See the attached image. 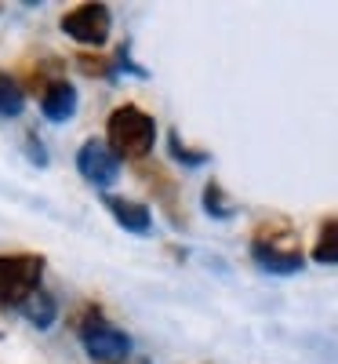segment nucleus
I'll return each mask as SVG.
<instances>
[{
  "label": "nucleus",
  "instance_id": "nucleus-1",
  "mask_svg": "<svg viewBox=\"0 0 338 364\" xmlns=\"http://www.w3.org/2000/svg\"><path fill=\"white\" fill-rule=\"evenodd\" d=\"M106 146L116 157L128 161H146L157 146V120H153L142 106L124 102L106 117Z\"/></svg>",
  "mask_w": 338,
  "mask_h": 364
},
{
  "label": "nucleus",
  "instance_id": "nucleus-2",
  "mask_svg": "<svg viewBox=\"0 0 338 364\" xmlns=\"http://www.w3.org/2000/svg\"><path fill=\"white\" fill-rule=\"evenodd\" d=\"M44 281V255L33 252H11L0 255V302L4 306H22Z\"/></svg>",
  "mask_w": 338,
  "mask_h": 364
},
{
  "label": "nucleus",
  "instance_id": "nucleus-3",
  "mask_svg": "<svg viewBox=\"0 0 338 364\" xmlns=\"http://www.w3.org/2000/svg\"><path fill=\"white\" fill-rule=\"evenodd\" d=\"M80 346H84V353L95 360V364H120V360L131 357L135 339L128 336L124 328L102 321L99 310H95V314H91V321H84V328H80Z\"/></svg>",
  "mask_w": 338,
  "mask_h": 364
},
{
  "label": "nucleus",
  "instance_id": "nucleus-4",
  "mask_svg": "<svg viewBox=\"0 0 338 364\" xmlns=\"http://www.w3.org/2000/svg\"><path fill=\"white\" fill-rule=\"evenodd\" d=\"M62 33L70 37V41H77V44H84V48H102L106 41H109V29H113V15H109V8L106 4H77V8H70L66 15H62Z\"/></svg>",
  "mask_w": 338,
  "mask_h": 364
},
{
  "label": "nucleus",
  "instance_id": "nucleus-5",
  "mask_svg": "<svg viewBox=\"0 0 338 364\" xmlns=\"http://www.w3.org/2000/svg\"><path fill=\"white\" fill-rule=\"evenodd\" d=\"M73 161H77V171L84 175V182H91V186H99V190H109L116 182V175H120V157L106 146V139L80 142Z\"/></svg>",
  "mask_w": 338,
  "mask_h": 364
},
{
  "label": "nucleus",
  "instance_id": "nucleus-6",
  "mask_svg": "<svg viewBox=\"0 0 338 364\" xmlns=\"http://www.w3.org/2000/svg\"><path fill=\"white\" fill-rule=\"evenodd\" d=\"M251 259L258 269L266 273H280V277H288V273H298L305 266V255L295 248V245H258V240H251Z\"/></svg>",
  "mask_w": 338,
  "mask_h": 364
},
{
  "label": "nucleus",
  "instance_id": "nucleus-7",
  "mask_svg": "<svg viewBox=\"0 0 338 364\" xmlns=\"http://www.w3.org/2000/svg\"><path fill=\"white\" fill-rule=\"evenodd\" d=\"M102 204H106V211H109V215L124 226L128 233H135V237H149V233H153V215H149L146 204H138V200H131V197H116V193H106Z\"/></svg>",
  "mask_w": 338,
  "mask_h": 364
},
{
  "label": "nucleus",
  "instance_id": "nucleus-8",
  "mask_svg": "<svg viewBox=\"0 0 338 364\" xmlns=\"http://www.w3.org/2000/svg\"><path fill=\"white\" fill-rule=\"evenodd\" d=\"M40 113H44V120H51V124H66V120L77 113V87L66 77L51 80L40 91Z\"/></svg>",
  "mask_w": 338,
  "mask_h": 364
},
{
  "label": "nucleus",
  "instance_id": "nucleus-9",
  "mask_svg": "<svg viewBox=\"0 0 338 364\" xmlns=\"http://www.w3.org/2000/svg\"><path fill=\"white\" fill-rule=\"evenodd\" d=\"M135 171H138V178L146 182V190H149L153 197H157V200L168 208V215L175 219V226H186V219H182V204H178V190H175V182L164 175V168L146 164V161H142Z\"/></svg>",
  "mask_w": 338,
  "mask_h": 364
},
{
  "label": "nucleus",
  "instance_id": "nucleus-10",
  "mask_svg": "<svg viewBox=\"0 0 338 364\" xmlns=\"http://www.w3.org/2000/svg\"><path fill=\"white\" fill-rule=\"evenodd\" d=\"M22 317L33 324L37 331H48L51 324H55V317H58V299L51 295V291H44V288H37L33 295H29L26 302H22Z\"/></svg>",
  "mask_w": 338,
  "mask_h": 364
},
{
  "label": "nucleus",
  "instance_id": "nucleus-11",
  "mask_svg": "<svg viewBox=\"0 0 338 364\" xmlns=\"http://www.w3.org/2000/svg\"><path fill=\"white\" fill-rule=\"evenodd\" d=\"M313 262L338 266V215L320 223V237H317V245H313Z\"/></svg>",
  "mask_w": 338,
  "mask_h": 364
},
{
  "label": "nucleus",
  "instance_id": "nucleus-12",
  "mask_svg": "<svg viewBox=\"0 0 338 364\" xmlns=\"http://www.w3.org/2000/svg\"><path fill=\"white\" fill-rule=\"evenodd\" d=\"M26 109V91L11 73H0V120H11Z\"/></svg>",
  "mask_w": 338,
  "mask_h": 364
},
{
  "label": "nucleus",
  "instance_id": "nucleus-13",
  "mask_svg": "<svg viewBox=\"0 0 338 364\" xmlns=\"http://www.w3.org/2000/svg\"><path fill=\"white\" fill-rule=\"evenodd\" d=\"M168 154L171 161H178L182 168H200L207 164V149H197V146H186V139H182V132H168Z\"/></svg>",
  "mask_w": 338,
  "mask_h": 364
},
{
  "label": "nucleus",
  "instance_id": "nucleus-14",
  "mask_svg": "<svg viewBox=\"0 0 338 364\" xmlns=\"http://www.w3.org/2000/svg\"><path fill=\"white\" fill-rule=\"evenodd\" d=\"M204 211H207L211 219H229V215H233V200L222 193V186H219L214 178L204 186Z\"/></svg>",
  "mask_w": 338,
  "mask_h": 364
},
{
  "label": "nucleus",
  "instance_id": "nucleus-15",
  "mask_svg": "<svg viewBox=\"0 0 338 364\" xmlns=\"http://www.w3.org/2000/svg\"><path fill=\"white\" fill-rule=\"evenodd\" d=\"M80 70L87 77H116L113 58H95V55H80Z\"/></svg>",
  "mask_w": 338,
  "mask_h": 364
},
{
  "label": "nucleus",
  "instance_id": "nucleus-16",
  "mask_svg": "<svg viewBox=\"0 0 338 364\" xmlns=\"http://www.w3.org/2000/svg\"><path fill=\"white\" fill-rule=\"evenodd\" d=\"M26 146H29V161H33L37 168L48 164V154H44V142L37 139V132H26Z\"/></svg>",
  "mask_w": 338,
  "mask_h": 364
},
{
  "label": "nucleus",
  "instance_id": "nucleus-17",
  "mask_svg": "<svg viewBox=\"0 0 338 364\" xmlns=\"http://www.w3.org/2000/svg\"><path fill=\"white\" fill-rule=\"evenodd\" d=\"M142 364H149V360H142Z\"/></svg>",
  "mask_w": 338,
  "mask_h": 364
}]
</instances>
